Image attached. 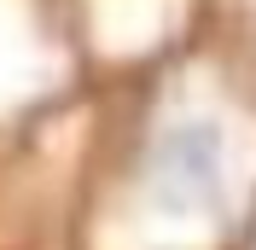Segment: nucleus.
Segmentation results:
<instances>
[{
  "mask_svg": "<svg viewBox=\"0 0 256 250\" xmlns=\"http://www.w3.org/2000/svg\"><path fill=\"white\" fill-rule=\"evenodd\" d=\"M152 186L169 210L216 204V192H222V140H216V128H204V122L169 128L158 157H152Z\"/></svg>",
  "mask_w": 256,
  "mask_h": 250,
  "instance_id": "f257e3e1",
  "label": "nucleus"
}]
</instances>
